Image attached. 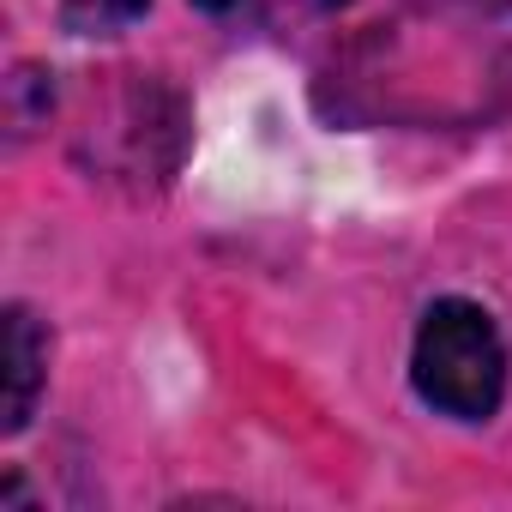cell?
Returning a JSON list of instances; mask_svg holds the SVG:
<instances>
[{"label": "cell", "instance_id": "6da1fadb", "mask_svg": "<svg viewBox=\"0 0 512 512\" xmlns=\"http://www.w3.org/2000/svg\"><path fill=\"white\" fill-rule=\"evenodd\" d=\"M410 386L446 422H488L506 398V338L470 296H440L410 338Z\"/></svg>", "mask_w": 512, "mask_h": 512}, {"label": "cell", "instance_id": "7a4b0ae2", "mask_svg": "<svg viewBox=\"0 0 512 512\" xmlns=\"http://www.w3.org/2000/svg\"><path fill=\"white\" fill-rule=\"evenodd\" d=\"M0 326H7V398H0V428L25 434L31 416H37L43 380H49V332L25 302H7Z\"/></svg>", "mask_w": 512, "mask_h": 512}, {"label": "cell", "instance_id": "3957f363", "mask_svg": "<svg viewBox=\"0 0 512 512\" xmlns=\"http://www.w3.org/2000/svg\"><path fill=\"white\" fill-rule=\"evenodd\" d=\"M49 109H55V73H43V67H13V79H7V121H13V133L25 139L37 121H49Z\"/></svg>", "mask_w": 512, "mask_h": 512}, {"label": "cell", "instance_id": "277c9868", "mask_svg": "<svg viewBox=\"0 0 512 512\" xmlns=\"http://www.w3.org/2000/svg\"><path fill=\"white\" fill-rule=\"evenodd\" d=\"M151 0H61V25L73 37H115L127 31Z\"/></svg>", "mask_w": 512, "mask_h": 512}, {"label": "cell", "instance_id": "5b68a950", "mask_svg": "<svg viewBox=\"0 0 512 512\" xmlns=\"http://www.w3.org/2000/svg\"><path fill=\"white\" fill-rule=\"evenodd\" d=\"M193 7L205 13V19H235V13H247L253 0H193Z\"/></svg>", "mask_w": 512, "mask_h": 512}, {"label": "cell", "instance_id": "8992f818", "mask_svg": "<svg viewBox=\"0 0 512 512\" xmlns=\"http://www.w3.org/2000/svg\"><path fill=\"white\" fill-rule=\"evenodd\" d=\"M302 7H314V13H344L350 0H302Z\"/></svg>", "mask_w": 512, "mask_h": 512}]
</instances>
